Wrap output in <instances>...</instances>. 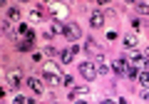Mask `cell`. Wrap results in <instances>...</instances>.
<instances>
[{"instance_id": "obj_1", "label": "cell", "mask_w": 149, "mask_h": 104, "mask_svg": "<svg viewBox=\"0 0 149 104\" xmlns=\"http://www.w3.org/2000/svg\"><path fill=\"white\" fill-rule=\"evenodd\" d=\"M42 82L50 84V87H55V84H62V74H60V69L55 67L52 62L45 64V69H42Z\"/></svg>"}, {"instance_id": "obj_2", "label": "cell", "mask_w": 149, "mask_h": 104, "mask_svg": "<svg viewBox=\"0 0 149 104\" xmlns=\"http://www.w3.org/2000/svg\"><path fill=\"white\" fill-rule=\"evenodd\" d=\"M62 35L67 37L70 42H74V40H80L82 30H80V25H77V22H65V25H62Z\"/></svg>"}, {"instance_id": "obj_3", "label": "cell", "mask_w": 149, "mask_h": 104, "mask_svg": "<svg viewBox=\"0 0 149 104\" xmlns=\"http://www.w3.org/2000/svg\"><path fill=\"white\" fill-rule=\"evenodd\" d=\"M80 74L87 79V84H90L92 79L97 77V64H95V62H90V60H87V62H82V64H80Z\"/></svg>"}, {"instance_id": "obj_4", "label": "cell", "mask_w": 149, "mask_h": 104, "mask_svg": "<svg viewBox=\"0 0 149 104\" xmlns=\"http://www.w3.org/2000/svg\"><path fill=\"white\" fill-rule=\"evenodd\" d=\"M5 82H8V87L15 92V89L22 84V72H20L17 67H15V69H10V72H8V77H5Z\"/></svg>"}, {"instance_id": "obj_5", "label": "cell", "mask_w": 149, "mask_h": 104, "mask_svg": "<svg viewBox=\"0 0 149 104\" xmlns=\"http://www.w3.org/2000/svg\"><path fill=\"white\" fill-rule=\"evenodd\" d=\"M82 97H90V84H74V87L70 89V99L80 102Z\"/></svg>"}, {"instance_id": "obj_6", "label": "cell", "mask_w": 149, "mask_h": 104, "mask_svg": "<svg viewBox=\"0 0 149 104\" xmlns=\"http://www.w3.org/2000/svg\"><path fill=\"white\" fill-rule=\"evenodd\" d=\"M77 52H80V47L70 42V47H67V50H62V52H60V60H62V64H70L74 57H77Z\"/></svg>"}, {"instance_id": "obj_7", "label": "cell", "mask_w": 149, "mask_h": 104, "mask_svg": "<svg viewBox=\"0 0 149 104\" xmlns=\"http://www.w3.org/2000/svg\"><path fill=\"white\" fill-rule=\"evenodd\" d=\"M15 40H35L30 22H20V25H17V35H15Z\"/></svg>"}, {"instance_id": "obj_8", "label": "cell", "mask_w": 149, "mask_h": 104, "mask_svg": "<svg viewBox=\"0 0 149 104\" xmlns=\"http://www.w3.org/2000/svg\"><path fill=\"white\" fill-rule=\"evenodd\" d=\"M85 52L95 57V62H104V60H102V50L97 47V42H95V40H87V42H85Z\"/></svg>"}, {"instance_id": "obj_9", "label": "cell", "mask_w": 149, "mask_h": 104, "mask_svg": "<svg viewBox=\"0 0 149 104\" xmlns=\"http://www.w3.org/2000/svg\"><path fill=\"white\" fill-rule=\"evenodd\" d=\"M127 60H129L132 64H137V67H142V64H147V62H149V60L144 57V55L137 50V47H134V50H127Z\"/></svg>"}, {"instance_id": "obj_10", "label": "cell", "mask_w": 149, "mask_h": 104, "mask_svg": "<svg viewBox=\"0 0 149 104\" xmlns=\"http://www.w3.org/2000/svg\"><path fill=\"white\" fill-rule=\"evenodd\" d=\"M25 84H27V87H30L35 94H42V92H45V87H42L45 82H42V79H37V77H27V79H25Z\"/></svg>"}, {"instance_id": "obj_11", "label": "cell", "mask_w": 149, "mask_h": 104, "mask_svg": "<svg viewBox=\"0 0 149 104\" xmlns=\"http://www.w3.org/2000/svg\"><path fill=\"white\" fill-rule=\"evenodd\" d=\"M112 72L114 74H127V60H114V62H112Z\"/></svg>"}, {"instance_id": "obj_12", "label": "cell", "mask_w": 149, "mask_h": 104, "mask_svg": "<svg viewBox=\"0 0 149 104\" xmlns=\"http://www.w3.org/2000/svg\"><path fill=\"white\" fill-rule=\"evenodd\" d=\"M5 20L8 22H17V20H20V8L10 5V8H8V12H5Z\"/></svg>"}, {"instance_id": "obj_13", "label": "cell", "mask_w": 149, "mask_h": 104, "mask_svg": "<svg viewBox=\"0 0 149 104\" xmlns=\"http://www.w3.org/2000/svg\"><path fill=\"white\" fill-rule=\"evenodd\" d=\"M42 17H45L42 5H35V8L30 10V22H42Z\"/></svg>"}, {"instance_id": "obj_14", "label": "cell", "mask_w": 149, "mask_h": 104, "mask_svg": "<svg viewBox=\"0 0 149 104\" xmlns=\"http://www.w3.org/2000/svg\"><path fill=\"white\" fill-rule=\"evenodd\" d=\"M90 25L92 27H102L104 25V12H90Z\"/></svg>"}, {"instance_id": "obj_15", "label": "cell", "mask_w": 149, "mask_h": 104, "mask_svg": "<svg viewBox=\"0 0 149 104\" xmlns=\"http://www.w3.org/2000/svg\"><path fill=\"white\" fill-rule=\"evenodd\" d=\"M32 42L35 40H15V47L20 52H32Z\"/></svg>"}, {"instance_id": "obj_16", "label": "cell", "mask_w": 149, "mask_h": 104, "mask_svg": "<svg viewBox=\"0 0 149 104\" xmlns=\"http://www.w3.org/2000/svg\"><path fill=\"white\" fill-rule=\"evenodd\" d=\"M134 10H137L139 15H149V3L147 0H137V3H134Z\"/></svg>"}, {"instance_id": "obj_17", "label": "cell", "mask_w": 149, "mask_h": 104, "mask_svg": "<svg viewBox=\"0 0 149 104\" xmlns=\"http://www.w3.org/2000/svg\"><path fill=\"white\" fill-rule=\"evenodd\" d=\"M95 64H97V74H104V77L114 74L112 72V64H104V62H95Z\"/></svg>"}, {"instance_id": "obj_18", "label": "cell", "mask_w": 149, "mask_h": 104, "mask_svg": "<svg viewBox=\"0 0 149 104\" xmlns=\"http://www.w3.org/2000/svg\"><path fill=\"white\" fill-rule=\"evenodd\" d=\"M122 45H124V50H134V47H137V37L134 35H127L122 40Z\"/></svg>"}, {"instance_id": "obj_19", "label": "cell", "mask_w": 149, "mask_h": 104, "mask_svg": "<svg viewBox=\"0 0 149 104\" xmlns=\"http://www.w3.org/2000/svg\"><path fill=\"white\" fill-rule=\"evenodd\" d=\"M127 77L129 79H137L139 77V67H137V64H127Z\"/></svg>"}, {"instance_id": "obj_20", "label": "cell", "mask_w": 149, "mask_h": 104, "mask_svg": "<svg viewBox=\"0 0 149 104\" xmlns=\"http://www.w3.org/2000/svg\"><path fill=\"white\" fill-rule=\"evenodd\" d=\"M137 79H139V84H142L144 89H149V72H139Z\"/></svg>"}, {"instance_id": "obj_21", "label": "cell", "mask_w": 149, "mask_h": 104, "mask_svg": "<svg viewBox=\"0 0 149 104\" xmlns=\"http://www.w3.org/2000/svg\"><path fill=\"white\" fill-rule=\"evenodd\" d=\"M62 84L72 89V87H74V79H72V74H62Z\"/></svg>"}, {"instance_id": "obj_22", "label": "cell", "mask_w": 149, "mask_h": 104, "mask_svg": "<svg viewBox=\"0 0 149 104\" xmlns=\"http://www.w3.org/2000/svg\"><path fill=\"white\" fill-rule=\"evenodd\" d=\"M104 20L114 22V20H117V15H114V12H112V10H104Z\"/></svg>"}, {"instance_id": "obj_23", "label": "cell", "mask_w": 149, "mask_h": 104, "mask_svg": "<svg viewBox=\"0 0 149 104\" xmlns=\"http://www.w3.org/2000/svg\"><path fill=\"white\" fill-rule=\"evenodd\" d=\"M3 32H5V35H13V25H10V22H3Z\"/></svg>"}, {"instance_id": "obj_24", "label": "cell", "mask_w": 149, "mask_h": 104, "mask_svg": "<svg viewBox=\"0 0 149 104\" xmlns=\"http://www.w3.org/2000/svg\"><path fill=\"white\" fill-rule=\"evenodd\" d=\"M15 104H30V99L22 97V94H17V97H15Z\"/></svg>"}, {"instance_id": "obj_25", "label": "cell", "mask_w": 149, "mask_h": 104, "mask_svg": "<svg viewBox=\"0 0 149 104\" xmlns=\"http://www.w3.org/2000/svg\"><path fill=\"white\" fill-rule=\"evenodd\" d=\"M112 40H117V30H107V42H112Z\"/></svg>"}, {"instance_id": "obj_26", "label": "cell", "mask_w": 149, "mask_h": 104, "mask_svg": "<svg viewBox=\"0 0 149 104\" xmlns=\"http://www.w3.org/2000/svg\"><path fill=\"white\" fill-rule=\"evenodd\" d=\"M132 30H134V32H139V30H142V22H139L137 17H134V20H132Z\"/></svg>"}, {"instance_id": "obj_27", "label": "cell", "mask_w": 149, "mask_h": 104, "mask_svg": "<svg viewBox=\"0 0 149 104\" xmlns=\"http://www.w3.org/2000/svg\"><path fill=\"white\" fill-rule=\"evenodd\" d=\"M32 62L40 64V62H42V55H40V52H32Z\"/></svg>"}, {"instance_id": "obj_28", "label": "cell", "mask_w": 149, "mask_h": 104, "mask_svg": "<svg viewBox=\"0 0 149 104\" xmlns=\"http://www.w3.org/2000/svg\"><path fill=\"white\" fill-rule=\"evenodd\" d=\"M45 55H55V47L52 45H45Z\"/></svg>"}, {"instance_id": "obj_29", "label": "cell", "mask_w": 149, "mask_h": 104, "mask_svg": "<svg viewBox=\"0 0 149 104\" xmlns=\"http://www.w3.org/2000/svg\"><path fill=\"white\" fill-rule=\"evenodd\" d=\"M100 104H117V102H114V99H102Z\"/></svg>"}, {"instance_id": "obj_30", "label": "cell", "mask_w": 149, "mask_h": 104, "mask_svg": "<svg viewBox=\"0 0 149 104\" xmlns=\"http://www.w3.org/2000/svg\"><path fill=\"white\" fill-rule=\"evenodd\" d=\"M117 104H129V102H127V99H119V102H117Z\"/></svg>"}, {"instance_id": "obj_31", "label": "cell", "mask_w": 149, "mask_h": 104, "mask_svg": "<svg viewBox=\"0 0 149 104\" xmlns=\"http://www.w3.org/2000/svg\"><path fill=\"white\" fill-rule=\"evenodd\" d=\"M74 104H90V102H74Z\"/></svg>"}, {"instance_id": "obj_32", "label": "cell", "mask_w": 149, "mask_h": 104, "mask_svg": "<svg viewBox=\"0 0 149 104\" xmlns=\"http://www.w3.org/2000/svg\"><path fill=\"white\" fill-rule=\"evenodd\" d=\"M147 60H149V50H147Z\"/></svg>"}]
</instances>
